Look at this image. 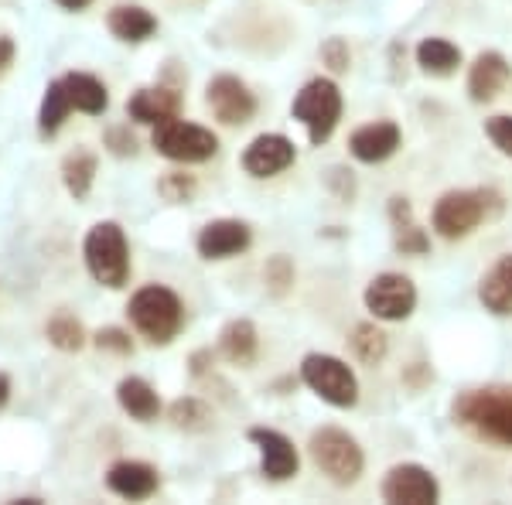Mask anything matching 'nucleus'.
Segmentation results:
<instances>
[{
    "mask_svg": "<svg viewBox=\"0 0 512 505\" xmlns=\"http://www.w3.org/2000/svg\"><path fill=\"white\" fill-rule=\"evenodd\" d=\"M328 185L335 188L342 202H352V198H355V178H352V171H345V168H332V175H328Z\"/></svg>",
    "mask_w": 512,
    "mask_h": 505,
    "instance_id": "nucleus-36",
    "label": "nucleus"
},
{
    "mask_svg": "<svg viewBox=\"0 0 512 505\" xmlns=\"http://www.w3.org/2000/svg\"><path fill=\"white\" fill-rule=\"evenodd\" d=\"M205 103H209V110L216 113V120L226 123V127H243V123H250L256 113V96L250 93V86L236 76L212 79L209 89H205Z\"/></svg>",
    "mask_w": 512,
    "mask_h": 505,
    "instance_id": "nucleus-11",
    "label": "nucleus"
},
{
    "mask_svg": "<svg viewBox=\"0 0 512 505\" xmlns=\"http://www.w3.org/2000/svg\"><path fill=\"white\" fill-rule=\"evenodd\" d=\"M96 349L117 352V355H130V352H134V342H130L127 331H120V328H103V331H96Z\"/></svg>",
    "mask_w": 512,
    "mask_h": 505,
    "instance_id": "nucleus-35",
    "label": "nucleus"
},
{
    "mask_svg": "<svg viewBox=\"0 0 512 505\" xmlns=\"http://www.w3.org/2000/svg\"><path fill=\"white\" fill-rule=\"evenodd\" d=\"M45 331H48V342L62 352H79L86 345V331H82V325L72 314H55Z\"/></svg>",
    "mask_w": 512,
    "mask_h": 505,
    "instance_id": "nucleus-28",
    "label": "nucleus"
},
{
    "mask_svg": "<svg viewBox=\"0 0 512 505\" xmlns=\"http://www.w3.org/2000/svg\"><path fill=\"white\" fill-rule=\"evenodd\" d=\"M393 236H396V250H400L403 256H424L427 250H431V239H427V233L417 226L414 219L393 222Z\"/></svg>",
    "mask_w": 512,
    "mask_h": 505,
    "instance_id": "nucleus-30",
    "label": "nucleus"
},
{
    "mask_svg": "<svg viewBox=\"0 0 512 505\" xmlns=\"http://www.w3.org/2000/svg\"><path fill=\"white\" fill-rule=\"evenodd\" d=\"M127 314L134 321V328L147 338L151 345H168L175 342V335L185 325V308H181L178 294L171 287L147 284L130 297Z\"/></svg>",
    "mask_w": 512,
    "mask_h": 505,
    "instance_id": "nucleus-3",
    "label": "nucleus"
},
{
    "mask_svg": "<svg viewBox=\"0 0 512 505\" xmlns=\"http://www.w3.org/2000/svg\"><path fill=\"white\" fill-rule=\"evenodd\" d=\"M59 7H65V11H82V7L89 4V0H55Z\"/></svg>",
    "mask_w": 512,
    "mask_h": 505,
    "instance_id": "nucleus-41",
    "label": "nucleus"
},
{
    "mask_svg": "<svg viewBox=\"0 0 512 505\" xmlns=\"http://www.w3.org/2000/svg\"><path fill=\"white\" fill-rule=\"evenodd\" d=\"M117 400L130 417L140 420V424H151V420L161 413V396L154 393V386L144 383L140 376L123 379V383L117 386Z\"/></svg>",
    "mask_w": 512,
    "mask_h": 505,
    "instance_id": "nucleus-21",
    "label": "nucleus"
},
{
    "mask_svg": "<svg viewBox=\"0 0 512 505\" xmlns=\"http://www.w3.org/2000/svg\"><path fill=\"white\" fill-rule=\"evenodd\" d=\"M110 31L127 45H140L158 31V18L140 4H120L110 11Z\"/></svg>",
    "mask_w": 512,
    "mask_h": 505,
    "instance_id": "nucleus-20",
    "label": "nucleus"
},
{
    "mask_svg": "<svg viewBox=\"0 0 512 505\" xmlns=\"http://www.w3.org/2000/svg\"><path fill=\"white\" fill-rule=\"evenodd\" d=\"M291 113H294V120L304 123L311 144L321 147L335 134L338 120H342V89H338L335 79H325V76L304 82V89L291 103Z\"/></svg>",
    "mask_w": 512,
    "mask_h": 505,
    "instance_id": "nucleus-5",
    "label": "nucleus"
},
{
    "mask_svg": "<svg viewBox=\"0 0 512 505\" xmlns=\"http://www.w3.org/2000/svg\"><path fill=\"white\" fill-rule=\"evenodd\" d=\"M512 79V65L502 52H478L468 65V96L472 103H492Z\"/></svg>",
    "mask_w": 512,
    "mask_h": 505,
    "instance_id": "nucleus-16",
    "label": "nucleus"
},
{
    "mask_svg": "<svg viewBox=\"0 0 512 505\" xmlns=\"http://www.w3.org/2000/svg\"><path fill=\"white\" fill-rule=\"evenodd\" d=\"M454 424L475 430L485 441L512 447V386L468 389L454 400Z\"/></svg>",
    "mask_w": 512,
    "mask_h": 505,
    "instance_id": "nucleus-1",
    "label": "nucleus"
},
{
    "mask_svg": "<svg viewBox=\"0 0 512 505\" xmlns=\"http://www.w3.org/2000/svg\"><path fill=\"white\" fill-rule=\"evenodd\" d=\"M263 277H267L270 291H274L277 297H280V294H287V291H291V284H294V267H291V260H287V256H274V260L267 263V270H263Z\"/></svg>",
    "mask_w": 512,
    "mask_h": 505,
    "instance_id": "nucleus-32",
    "label": "nucleus"
},
{
    "mask_svg": "<svg viewBox=\"0 0 512 505\" xmlns=\"http://www.w3.org/2000/svg\"><path fill=\"white\" fill-rule=\"evenodd\" d=\"M106 144H110V151H113V154H120V157H127V154H134V151H137L134 137H130L123 127H113L110 134H106Z\"/></svg>",
    "mask_w": 512,
    "mask_h": 505,
    "instance_id": "nucleus-37",
    "label": "nucleus"
},
{
    "mask_svg": "<svg viewBox=\"0 0 512 505\" xmlns=\"http://www.w3.org/2000/svg\"><path fill=\"white\" fill-rule=\"evenodd\" d=\"M7 396H11V379H7L4 372H0V407L7 403Z\"/></svg>",
    "mask_w": 512,
    "mask_h": 505,
    "instance_id": "nucleus-40",
    "label": "nucleus"
},
{
    "mask_svg": "<svg viewBox=\"0 0 512 505\" xmlns=\"http://www.w3.org/2000/svg\"><path fill=\"white\" fill-rule=\"evenodd\" d=\"M403 144V134L393 120H376V123H366L359 127L355 134L349 137V151L355 161L362 164H383L400 151Z\"/></svg>",
    "mask_w": 512,
    "mask_h": 505,
    "instance_id": "nucleus-15",
    "label": "nucleus"
},
{
    "mask_svg": "<svg viewBox=\"0 0 512 505\" xmlns=\"http://www.w3.org/2000/svg\"><path fill=\"white\" fill-rule=\"evenodd\" d=\"M212 355L209 352H198V355H192V376H202L205 372V362H209Z\"/></svg>",
    "mask_w": 512,
    "mask_h": 505,
    "instance_id": "nucleus-39",
    "label": "nucleus"
},
{
    "mask_svg": "<svg viewBox=\"0 0 512 505\" xmlns=\"http://www.w3.org/2000/svg\"><path fill=\"white\" fill-rule=\"evenodd\" d=\"M383 502L390 505H434L441 502V485L424 465H393L383 478Z\"/></svg>",
    "mask_w": 512,
    "mask_h": 505,
    "instance_id": "nucleus-10",
    "label": "nucleus"
},
{
    "mask_svg": "<svg viewBox=\"0 0 512 505\" xmlns=\"http://www.w3.org/2000/svg\"><path fill=\"white\" fill-rule=\"evenodd\" d=\"M86 267L103 287H123L130 277V250L127 236L117 222H99L86 236Z\"/></svg>",
    "mask_w": 512,
    "mask_h": 505,
    "instance_id": "nucleus-7",
    "label": "nucleus"
},
{
    "mask_svg": "<svg viewBox=\"0 0 512 505\" xmlns=\"http://www.w3.org/2000/svg\"><path fill=\"white\" fill-rule=\"evenodd\" d=\"M417 65L420 72H427L434 79L454 76L461 65V48L448 38H424L417 45Z\"/></svg>",
    "mask_w": 512,
    "mask_h": 505,
    "instance_id": "nucleus-22",
    "label": "nucleus"
},
{
    "mask_svg": "<svg viewBox=\"0 0 512 505\" xmlns=\"http://www.w3.org/2000/svg\"><path fill=\"white\" fill-rule=\"evenodd\" d=\"M106 485L117 495H123V499H151V495L158 492L161 478H158V471L151 465H144V461H117V465L110 468V475H106Z\"/></svg>",
    "mask_w": 512,
    "mask_h": 505,
    "instance_id": "nucleus-19",
    "label": "nucleus"
},
{
    "mask_svg": "<svg viewBox=\"0 0 512 505\" xmlns=\"http://www.w3.org/2000/svg\"><path fill=\"white\" fill-rule=\"evenodd\" d=\"M301 379L311 393L328 403V407L352 410L355 403H359V379H355L349 362H342L338 355H325V352L304 355Z\"/></svg>",
    "mask_w": 512,
    "mask_h": 505,
    "instance_id": "nucleus-6",
    "label": "nucleus"
},
{
    "mask_svg": "<svg viewBox=\"0 0 512 505\" xmlns=\"http://www.w3.org/2000/svg\"><path fill=\"white\" fill-rule=\"evenodd\" d=\"M250 441L260 447L263 478H270V482H287V478L297 475L301 458H297V447L291 437H284L280 430H270V427H253Z\"/></svg>",
    "mask_w": 512,
    "mask_h": 505,
    "instance_id": "nucleus-12",
    "label": "nucleus"
},
{
    "mask_svg": "<svg viewBox=\"0 0 512 505\" xmlns=\"http://www.w3.org/2000/svg\"><path fill=\"white\" fill-rule=\"evenodd\" d=\"M253 243V233L246 222L239 219H216L198 233L195 246H198V256L205 260H229V256L250 250Z\"/></svg>",
    "mask_w": 512,
    "mask_h": 505,
    "instance_id": "nucleus-14",
    "label": "nucleus"
},
{
    "mask_svg": "<svg viewBox=\"0 0 512 505\" xmlns=\"http://www.w3.org/2000/svg\"><path fill=\"white\" fill-rule=\"evenodd\" d=\"M321 62H325L332 72H349V65H352L349 41H345V38H328L325 45H321Z\"/></svg>",
    "mask_w": 512,
    "mask_h": 505,
    "instance_id": "nucleus-34",
    "label": "nucleus"
},
{
    "mask_svg": "<svg viewBox=\"0 0 512 505\" xmlns=\"http://www.w3.org/2000/svg\"><path fill=\"white\" fill-rule=\"evenodd\" d=\"M294 157H297L294 144L284 134H260L243 151V168L253 178H274L280 171L291 168Z\"/></svg>",
    "mask_w": 512,
    "mask_h": 505,
    "instance_id": "nucleus-13",
    "label": "nucleus"
},
{
    "mask_svg": "<svg viewBox=\"0 0 512 505\" xmlns=\"http://www.w3.org/2000/svg\"><path fill=\"white\" fill-rule=\"evenodd\" d=\"M154 151L178 164H202L219 151V137L212 130L198 127L188 120H164L154 130Z\"/></svg>",
    "mask_w": 512,
    "mask_h": 505,
    "instance_id": "nucleus-8",
    "label": "nucleus"
},
{
    "mask_svg": "<svg viewBox=\"0 0 512 505\" xmlns=\"http://www.w3.org/2000/svg\"><path fill=\"white\" fill-rule=\"evenodd\" d=\"M127 113H130V120H137V123L175 120L181 113V93H175V89H168V86L137 89V93L127 99Z\"/></svg>",
    "mask_w": 512,
    "mask_h": 505,
    "instance_id": "nucleus-18",
    "label": "nucleus"
},
{
    "mask_svg": "<svg viewBox=\"0 0 512 505\" xmlns=\"http://www.w3.org/2000/svg\"><path fill=\"white\" fill-rule=\"evenodd\" d=\"M478 301L495 318H509L512 314V253L499 256L485 277L478 280Z\"/></svg>",
    "mask_w": 512,
    "mask_h": 505,
    "instance_id": "nucleus-17",
    "label": "nucleus"
},
{
    "mask_svg": "<svg viewBox=\"0 0 512 505\" xmlns=\"http://www.w3.org/2000/svg\"><path fill=\"white\" fill-rule=\"evenodd\" d=\"M168 417H171V424L181 427V430H205L209 427V407L192 400V396H188V400L171 403Z\"/></svg>",
    "mask_w": 512,
    "mask_h": 505,
    "instance_id": "nucleus-29",
    "label": "nucleus"
},
{
    "mask_svg": "<svg viewBox=\"0 0 512 505\" xmlns=\"http://www.w3.org/2000/svg\"><path fill=\"white\" fill-rule=\"evenodd\" d=\"M158 192L168 198V202H188V198L195 195V178L192 175H178V171H171V175L161 178Z\"/></svg>",
    "mask_w": 512,
    "mask_h": 505,
    "instance_id": "nucleus-33",
    "label": "nucleus"
},
{
    "mask_svg": "<svg viewBox=\"0 0 512 505\" xmlns=\"http://www.w3.org/2000/svg\"><path fill=\"white\" fill-rule=\"evenodd\" d=\"M72 110V99L65 93V82H52V86L45 89V99H41V113H38V127L41 134H59V127L65 123Z\"/></svg>",
    "mask_w": 512,
    "mask_h": 505,
    "instance_id": "nucleus-26",
    "label": "nucleus"
},
{
    "mask_svg": "<svg viewBox=\"0 0 512 505\" xmlns=\"http://www.w3.org/2000/svg\"><path fill=\"white\" fill-rule=\"evenodd\" d=\"M62 178H65V188H69L76 198H86L89 188H93V178H96V157L89 151H76L65 157L62 164Z\"/></svg>",
    "mask_w": 512,
    "mask_h": 505,
    "instance_id": "nucleus-27",
    "label": "nucleus"
},
{
    "mask_svg": "<svg viewBox=\"0 0 512 505\" xmlns=\"http://www.w3.org/2000/svg\"><path fill=\"white\" fill-rule=\"evenodd\" d=\"M502 212V202L499 195L492 192V188H478V192H465V188H454V192H444L437 198L434 205V233L441 239H465L472 236L478 226H482V219H489V215Z\"/></svg>",
    "mask_w": 512,
    "mask_h": 505,
    "instance_id": "nucleus-2",
    "label": "nucleus"
},
{
    "mask_svg": "<svg viewBox=\"0 0 512 505\" xmlns=\"http://www.w3.org/2000/svg\"><path fill=\"white\" fill-rule=\"evenodd\" d=\"M308 451L321 475H328V482L342 488L355 485L366 471V454H362L359 441L342 427H318L308 441Z\"/></svg>",
    "mask_w": 512,
    "mask_h": 505,
    "instance_id": "nucleus-4",
    "label": "nucleus"
},
{
    "mask_svg": "<svg viewBox=\"0 0 512 505\" xmlns=\"http://www.w3.org/2000/svg\"><path fill=\"white\" fill-rule=\"evenodd\" d=\"M62 82H65V93H69L72 106L82 110V113H89V117H99V113L110 106V93H106V86L96 76H86V72H69Z\"/></svg>",
    "mask_w": 512,
    "mask_h": 505,
    "instance_id": "nucleus-24",
    "label": "nucleus"
},
{
    "mask_svg": "<svg viewBox=\"0 0 512 505\" xmlns=\"http://www.w3.org/2000/svg\"><path fill=\"white\" fill-rule=\"evenodd\" d=\"M362 301L376 321H407L417 311V284L407 273L386 270L369 280Z\"/></svg>",
    "mask_w": 512,
    "mask_h": 505,
    "instance_id": "nucleus-9",
    "label": "nucleus"
},
{
    "mask_svg": "<svg viewBox=\"0 0 512 505\" xmlns=\"http://www.w3.org/2000/svg\"><path fill=\"white\" fill-rule=\"evenodd\" d=\"M349 349L362 366H379L386 359V352H390V338L376 321H362V325L349 331Z\"/></svg>",
    "mask_w": 512,
    "mask_h": 505,
    "instance_id": "nucleus-25",
    "label": "nucleus"
},
{
    "mask_svg": "<svg viewBox=\"0 0 512 505\" xmlns=\"http://www.w3.org/2000/svg\"><path fill=\"white\" fill-rule=\"evenodd\" d=\"M485 137L492 140V147L499 154L512 157V117H509V113H499V117L485 120Z\"/></svg>",
    "mask_w": 512,
    "mask_h": 505,
    "instance_id": "nucleus-31",
    "label": "nucleus"
},
{
    "mask_svg": "<svg viewBox=\"0 0 512 505\" xmlns=\"http://www.w3.org/2000/svg\"><path fill=\"white\" fill-rule=\"evenodd\" d=\"M256 349H260V338H256L253 321L236 318V321H229V325L222 328L219 352L226 355L233 366H250V362L256 359Z\"/></svg>",
    "mask_w": 512,
    "mask_h": 505,
    "instance_id": "nucleus-23",
    "label": "nucleus"
},
{
    "mask_svg": "<svg viewBox=\"0 0 512 505\" xmlns=\"http://www.w3.org/2000/svg\"><path fill=\"white\" fill-rule=\"evenodd\" d=\"M11 62H14V41L11 38H0V76L11 69Z\"/></svg>",
    "mask_w": 512,
    "mask_h": 505,
    "instance_id": "nucleus-38",
    "label": "nucleus"
}]
</instances>
